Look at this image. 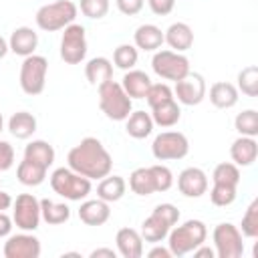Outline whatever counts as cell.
I'll list each match as a JSON object with an SVG mask.
<instances>
[{
	"mask_svg": "<svg viewBox=\"0 0 258 258\" xmlns=\"http://www.w3.org/2000/svg\"><path fill=\"white\" fill-rule=\"evenodd\" d=\"M69 167L89 179H103L113 169V157L97 137H85L67 155Z\"/></svg>",
	"mask_w": 258,
	"mask_h": 258,
	"instance_id": "obj_1",
	"label": "cell"
},
{
	"mask_svg": "<svg viewBox=\"0 0 258 258\" xmlns=\"http://www.w3.org/2000/svg\"><path fill=\"white\" fill-rule=\"evenodd\" d=\"M208 238V228L202 220H187L167 234V248L171 250V256H185L194 252L200 244H204Z\"/></svg>",
	"mask_w": 258,
	"mask_h": 258,
	"instance_id": "obj_2",
	"label": "cell"
},
{
	"mask_svg": "<svg viewBox=\"0 0 258 258\" xmlns=\"http://www.w3.org/2000/svg\"><path fill=\"white\" fill-rule=\"evenodd\" d=\"M177 220H179V210L173 204H159V206H155L151 216L143 220L139 234L145 242L159 244L167 238L169 230L177 224Z\"/></svg>",
	"mask_w": 258,
	"mask_h": 258,
	"instance_id": "obj_3",
	"label": "cell"
},
{
	"mask_svg": "<svg viewBox=\"0 0 258 258\" xmlns=\"http://www.w3.org/2000/svg\"><path fill=\"white\" fill-rule=\"evenodd\" d=\"M97 89H99V107L105 113V117L113 121H125L133 111V99L123 91L121 83H115L111 79L99 85Z\"/></svg>",
	"mask_w": 258,
	"mask_h": 258,
	"instance_id": "obj_4",
	"label": "cell"
},
{
	"mask_svg": "<svg viewBox=\"0 0 258 258\" xmlns=\"http://www.w3.org/2000/svg\"><path fill=\"white\" fill-rule=\"evenodd\" d=\"M77 4L71 2V0H56V2H50V4H44L36 10V26L44 32H56V30H62L67 28L69 24L75 22L77 18Z\"/></svg>",
	"mask_w": 258,
	"mask_h": 258,
	"instance_id": "obj_5",
	"label": "cell"
},
{
	"mask_svg": "<svg viewBox=\"0 0 258 258\" xmlns=\"http://www.w3.org/2000/svg\"><path fill=\"white\" fill-rule=\"evenodd\" d=\"M50 187L54 189V194H58L60 198L69 200V202H81L87 200V196L91 194V179L73 171L71 167H58L50 173Z\"/></svg>",
	"mask_w": 258,
	"mask_h": 258,
	"instance_id": "obj_6",
	"label": "cell"
},
{
	"mask_svg": "<svg viewBox=\"0 0 258 258\" xmlns=\"http://www.w3.org/2000/svg\"><path fill=\"white\" fill-rule=\"evenodd\" d=\"M46 73H48V60L42 54L24 56L20 64V89L30 97L40 95L46 85Z\"/></svg>",
	"mask_w": 258,
	"mask_h": 258,
	"instance_id": "obj_7",
	"label": "cell"
},
{
	"mask_svg": "<svg viewBox=\"0 0 258 258\" xmlns=\"http://www.w3.org/2000/svg\"><path fill=\"white\" fill-rule=\"evenodd\" d=\"M153 73L163 81H179L189 73V58L175 50H155L151 58Z\"/></svg>",
	"mask_w": 258,
	"mask_h": 258,
	"instance_id": "obj_8",
	"label": "cell"
},
{
	"mask_svg": "<svg viewBox=\"0 0 258 258\" xmlns=\"http://www.w3.org/2000/svg\"><path fill=\"white\" fill-rule=\"evenodd\" d=\"M189 151V141L179 131H163L151 143V153L157 161H177Z\"/></svg>",
	"mask_w": 258,
	"mask_h": 258,
	"instance_id": "obj_9",
	"label": "cell"
},
{
	"mask_svg": "<svg viewBox=\"0 0 258 258\" xmlns=\"http://www.w3.org/2000/svg\"><path fill=\"white\" fill-rule=\"evenodd\" d=\"M214 240V252L218 258H240L244 254V242L242 232L238 226L230 222H222L212 232Z\"/></svg>",
	"mask_w": 258,
	"mask_h": 258,
	"instance_id": "obj_10",
	"label": "cell"
},
{
	"mask_svg": "<svg viewBox=\"0 0 258 258\" xmlns=\"http://www.w3.org/2000/svg\"><path fill=\"white\" fill-rule=\"evenodd\" d=\"M40 200L32 194H20L12 202V222L22 232H34L40 224Z\"/></svg>",
	"mask_w": 258,
	"mask_h": 258,
	"instance_id": "obj_11",
	"label": "cell"
},
{
	"mask_svg": "<svg viewBox=\"0 0 258 258\" xmlns=\"http://www.w3.org/2000/svg\"><path fill=\"white\" fill-rule=\"evenodd\" d=\"M62 38H60V58L67 64H79L87 56V34L85 26L81 24H69L62 28Z\"/></svg>",
	"mask_w": 258,
	"mask_h": 258,
	"instance_id": "obj_12",
	"label": "cell"
},
{
	"mask_svg": "<svg viewBox=\"0 0 258 258\" xmlns=\"http://www.w3.org/2000/svg\"><path fill=\"white\" fill-rule=\"evenodd\" d=\"M206 81L202 75L198 73H187L183 79L175 81V89H173V95L177 97V101L181 105H187V107H194V105H200L204 99H206Z\"/></svg>",
	"mask_w": 258,
	"mask_h": 258,
	"instance_id": "obj_13",
	"label": "cell"
},
{
	"mask_svg": "<svg viewBox=\"0 0 258 258\" xmlns=\"http://www.w3.org/2000/svg\"><path fill=\"white\" fill-rule=\"evenodd\" d=\"M6 258H38L40 256V240L28 232L8 236L4 244Z\"/></svg>",
	"mask_w": 258,
	"mask_h": 258,
	"instance_id": "obj_14",
	"label": "cell"
},
{
	"mask_svg": "<svg viewBox=\"0 0 258 258\" xmlns=\"http://www.w3.org/2000/svg\"><path fill=\"white\" fill-rule=\"evenodd\" d=\"M177 189L185 198H202L208 191V175L200 167H185L177 175Z\"/></svg>",
	"mask_w": 258,
	"mask_h": 258,
	"instance_id": "obj_15",
	"label": "cell"
},
{
	"mask_svg": "<svg viewBox=\"0 0 258 258\" xmlns=\"http://www.w3.org/2000/svg\"><path fill=\"white\" fill-rule=\"evenodd\" d=\"M38 46V34L30 26H18L12 30L8 38V48L18 56H30L34 54Z\"/></svg>",
	"mask_w": 258,
	"mask_h": 258,
	"instance_id": "obj_16",
	"label": "cell"
},
{
	"mask_svg": "<svg viewBox=\"0 0 258 258\" xmlns=\"http://www.w3.org/2000/svg\"><path fill=\"white\" fill-rule=\"evenodd\" d=\"M230 157H232V163H236L238 167L252 165L256 161V157H258V141H256V137L240 135L230 145Z\"/></svg>",
	"mask_w": 258,
	"mask_h": 258,
	"instance_id": "obj_17",
	"label": "cell"
},
{
	"mask_svg": "<svg viewBox=\"0 0 258 258\" xmlns=\"http://www.w3.org/2000/svg\"><path fill=\"white\" fill-rule=\"evenodd\" d=\"M111 218V208L103 200H85L79 208V220L87 226H103Z\"/></svg>",
	"mask_w": 258,
	"mask_h": 258,
	"instance_id": "obj_18",
	"label": "cell"
},
{
	"mask_svg": "<svg viewBox=\"0 0 258 258\" xmlns=\"http://www.w3.org/2000/svg\"><path fill=\"white\" fill-rule=\"evenodd\" d=\"M163 40L169 44L171 50L175 52H185L194 44V30L185 22H173L169 28L163 32Z\"/></svg>",
	"mask_w": 258,
	"mask_h": 258,
	"instance_id": "obj_19",
	"label": "cell"
},
{
	"mask_svg": "<svg viewBox=\"0 0 258 258\" xmlns=\"http://www.w3.org/2000/svg\"><path fill=\"white\" fill-rule=\"evenodd\" d=\"M117 252L123 258H141L143 256V238L133 228H121L115 236Z\"/></svg>",
	"mask_w": 258,
	"mask_h": 258,
	"instance_id": "obj_20",
	"label": "cell"
},
{
	"mask_svg": "<svg viewBox=\"0 0 258 258\" xmlns=\"http://www.w3.org/2000/svg\"><path fill=\"white\" fill-rule=\"evenodd\" d=\"M133 42H135V48H139V50L155 52L165 42L163 40V30L155 24H141L133 34Z\"/></svg>",
	"mask_w": 258,
	"mask_h": 258,
	"instance_id": "obj_21",
	"label": "cell"
},
{
	"mask_svg": "<svg viewBox=\"0 0 258 258\" xmlns=\"http://www.w3.org/2000/svg\"><path fill=\"white\" fill-rule=\"evenodd\" d=\"M240 91L228 81H218L210 87V103L218 109H232L238 103Z\"/></svg>",
	"mask_w": 258,
	"mask_h": 258,
	"instance_id": "obj_22",
	"label": "cell"
},
{
	"mask_svg": "<svg viewBox=\"0 0 258 258\" xmlns=\"http://www.w3.org/2000/svg\"><path fill=\"white\" fill-rule=\"evenodd\" d=\"M149 85H151L149 75L143 73V71H137V69L125 71L123 81H121L123 91H125L131 99H145V93H147Z\"/></svg>",
	"mask_w": 258,
	"mask_h": 258,
	"instance_id": "obj_23",
	"label": "cell"
},
{
	"mask_svg": "<svg viewBox=\"0 0 258 258\" xmlns=\"http://www.w3.org/2000/svg\"><path fill=\"white\" fill-rule=\"evenodd\" d=\"M85 77L93 87H99L113 79V64L107 56H95L85 64Z\"/></svg>",
	"mask_w": 258,
	"mask_h": 258,
	"instance_id": "obj_24",
	"label": "cell"
},
{
	"mask_svg": "<svg viewBox=\"0 0 258 258\" xmlns=\"http://www.w3.org/2000/svg\"><path fill=\"white\" fill-rule=\"evenodd\" d=\"M127 191V183L121 175H105L99 185H97V198L111 204V202H119Z\"/></svg>",
	"mask_w": 258,
	"mask_h": 258,
	"instance_id": "obj_25",
	"label": "cell"
},
{
	"mask_svg": "<svg viewBox=\"0 0 258 258\" xmlns=\"http://www.w3.org/2000/svg\"><path fill=\"white\" fill-rule=\"evenodd\" d=\"M125 131L133 139H145L153 131V119L145 111H131L125 119Z\"/></svg>",
	"mask_w": 258,
	"mask_h": 258,
	"instance_id": "obj_26",
	"label": "cell"
},
{
	"mask_svg": "<svg viewBox=\"0 0 258 258\" xmlns=\"http://www.w3.org/2000/svg\"><path fill=\"white\" fill-rule=\"evenodd\" d=\"M149 115H151V119H153V125H159V127L167 129V127L177 125V121H179V117H181V109H179V105H177L175 99H169V101H165V103L153 107Z\"/></svg>",
	"mask_w": 258,
	"mask_h": 258,
	"instance_id": "obj_27",
	"label": "cell"
},
{
	"mask_svg": "<svg viewBox=\"0 0 258 258\" xmlns=\"http://www.w3.org/2000/svg\"><path fill=\"white\" fill-rule=\"evenodd\" d=\"M24 159H30L48 169L54 163V147L44 139H34L24 147Z\"/></svg>",
	"mask_w": 258,
	"mask_h": 258,
	"instance_id": "obj_28",
	"label": "cell"
},
{
	"mask_svg": "<svg viewBox=\"0 0 258 258\" xmlns=\"http://www.w3.org/2000/svg\"><path fill=\"white\" fill-rule=\"evenodd\" d=\"M129 187L133 194L137 196H151L157 191V183H155V175L151 171V167H137L131 171L129 175Z\"/></svg>",
	"mask_w": 258,
	"mask_h": 258,
	"instance_id": "obj_29",
	"label": "cell"
},
{
	"mask_svg": "<svg viewBox=\"0 0 258 258\" xmlns=\"http://www.w3.org/2000/svg\"><path fill=\"white\" fill-rule=\"evenodd\" d=\"M8 131L16 139H28L36 131V117L28 111H16L8 119Z\"/></svg>",
	"mask_w": 258,
	"mask_h": 258,
	"instance_id": "obj_30",
	"label": "cell"
},
{
	"mask_svg": "<svg viewBox=\"0 0 258 258\" xmlns=\"http://www.w3.org/2000/svg\"><path fill=\"white\" fill-rule=\"evenodd\" d=\"M46 171H48L46 167H42V165L30 161V159H22V161L18 163V167H16V177H18V181H20L22 185L36 187V185H40V183L44 181Z\"/></svg>",
	"mask_w": 258,
	"mask_h": 258,
	"instance_id": "obj_31",
	"label": "cell"
},
{
	"mask_svg": "<svg viewBox=\"0 0 258 258\" xmlns=\"http://www.w3.org/2000/svg\"><path fill=\"white\" fill-rule=\"evenodd\" d=\"M40 216L50 226H60L71 218V208L67 204H56L48 198L40 200Z\"/></svg>",
	"mask_w": 258,
	"mask_h": 258,
	"instance_id": "obj_32",
	"label": "cell"
},
{
	"mask_svg": "<svg viewBox=\"0 0 258 258\" xmlns=\"http://www.w3.org/2000/svg\"><path fill=\"white\" fill-rule=\"evenodd\" d=\"M236 89L242 91V95H246V97L258 95V67L256 64H248L238 73Z\"/></svg>",
	"mask_w": 258,
	"mask_h": 258,
	"instance_id": "obj_33",
	"label": "cell"
},
{
	"mask_svg": "<svg viewBox=\"0 0 258 258\" xmlns=\"http://www.w3.org/2000/svg\"><path fill=\"white\" fill-rule=\"evenodd\" d=\"M139 52L135 48V44H119L113 50V64L121 71H131L137 64Z\"/></svg>",
	"mask_w": 258,
	"mask_h": 258,
	"instance_id": "obj_34",
	"label": "cell"
},
{
	"mask_svg": "<svg viewBox=\"0 0 258 258\" xmlns=\"http://www.w3.org/2000/svg\"><path fill=\"white\" fill-rule=\"evenodd\" d=\"M234 127L240 135L256 137L258 135V113L254 109H246V111L238 113L234 119Z\"/></svg>",
	"mask_w": 258,
	"mask_h": 258,
	"instance_id": "obj_35",
	"label": "cell"
},
{
	"mask_svg": "<svg viewBox=\"0 0 258 258\" xmlns=\"http://www.w3.org/2000/svg\"><path fill=\"white\" fill-rule=\"evenodd\" d=\"M212 181H214V183H230V185H238V183H240V167H238L236 163H230V161L218 163V165L214 167Z\"/></svg>",
	"mask_w": 258,
	"mask_h": 258,
	"instance_id": "obj_36",
	"label": "cell"
},
{
	"mask_svg": "<svg viewBox=\"0 0 258 258\" xmlns=\"http://www.w3.org/2000/svg\"><path fill=\"white\" fill-rule=\"evenodd\" d=\"M236 191L238 185H230V183H214V187L210 189V200L214 206L218 208H226L232 206L236 200Z\"/></svg>",
	"mask_w": 258,
	"mask_h": 258,
	"instance_id": "obj_37",
	"label": "cell"
},
{
	"mask_svg": "<svg viewBox=\"0 0 258 258\" xmlns=\"http://www.w3.org/2000/svg\"><path fill=\"white\" fill-rule=\"evenodd\" d=\"M240 226H242L240 228L242 236H246V238H258V198H254L250 202V206L246 208Z\"/></svg>",
	"mask_w": 258,
	"mask_h": 258,
	"instance_id": "obj_38",
	"label": "cell"
},
{
	"mask_svg": "<svg viewBox=\"0 0 258 258\" xmlns=\"http://www.w3.org/2000/svg\"><path fill=\"white\" fill-rule=\"evenodd\" d=\"M169 99H173V89L167 83H151L147 93H145V101H147V105L151 109L161 105V103H165V101H169Z\"/></svg>",
	"mask_w": 258,
	"mask_h": 258,
	"instance_id": "obj_39",
	"label": "cell"
},
{
	"mask_svg": "<svg viewBox=\"0 0 258 258\" xmlns=\"http://www.w3.org/2000/svg\"><path fill=\"white\" fill-rule=\"evenodd\" d=\"M79 8H81L83 16L93 18V20H99V18L107 16V12H109V0H81L79 2Z\"/></svg>",
	"mask_w": 258,
	"mask_h": 258,
	"instance_id": "obj_40",
	"label": "cell"
},
{
	"mask_svg": "<svg viewBox=\"0 0 258 258\" xmlns=\"http://www.w3.org/2000/svg\"><path fill=\"white\" fill-rule=\"evenodd\" d=\"M153 175H155V183H157V191H167L171 185H173V173L167 165H161V163H155V165H149Z\"/></svg>",
	"mask_w": 258,
	"mask_h": 258,
	"instance_id": "obj_41",
	"label": "cell"
},
{
	"mask_svg": "<svg viewBox=\"0 0 258 258\" xmlns=\"http://www.w3.org/2000/svg\"><path fill=\"white\" fill-rule=\"evenodd\" d=\"M14 165V147L8 141L0 139V171H6Z\"/></svg>",
	"mask_w": 258,
	"mask_h": 258,
	"instance_id": "obj_42",
	"label": "cell"
},
{
	"mask_svg": "<svg viewBox=\"0 0 258 258\" xmlns=\"http://www.w3.org/2000/svg\"><path fill=\"white\" fill-rule=\"evenodd\" d=\"M115 4H117V8H119L121 14H125V16H135V14L141 12L145 0H115Z\"/></svg>",
	"mask_w": 258,
	"mask_h": 258,
	"instance_id": "obj_43",
	"label": "cell"
},
{
	"mask_svg": "<svg viewBox=\"0 0 258 258\" xmlns=\"http://www.w3.org/2000/svg\"><path fill=\"white\" fill-rule=\"evenodd\" d=\"M147 4L155 16H167L175 8V0H147Z\"/></svg>",
	"mask_w": 258,
	"mask_h": 258,
	"instance_id": "obj_44",
	"label": "cell"
},
{
	"mask_svg": "<svg viewBox=\"0 0 258 258\" xmlns=\"http://www.w3.org/2000/svg\"><path fill=\"white\" fill-rule=\"evenodd\" d=\"M12 218L8 216V214H4V212H0V238H6V236H10V232H12Z\"/></svg>",
	"mask_w": 258,
	"mask_h": 258,
	"instance_id": "obj_45",
	"label": "cell"
},
{
	"mask_svg": "<svg viewBox=\"0 0 258 258\" xmlns=\"http://www.w3.org/2000/svg\"><path fill=\"white\" fill-rule=\"evenodd\" d=\"M149 258H171V250L169 248H163V246H155L147 252Z\"/></svg>",
	"mask_w": 258,
	"mask_h": 258,
	"instance_id": "obj_46",
	"label": "cell"
},
{
	"mask_svg": "<svg viewBox=\"0 0 258 258\" xmlns=\"http://www.w3.org/2000/svg\"><path fill=\"white\" fill-rule=\"evenodd\" d=\"M194 256H196V258H214V256H216V252H214L210 246L200 244V246L194 250Z\"/></svg>",
	"mask_w": 258,
	"mask_h": 258,
	"instance_id": "obj_47",
	"label": "cell"
},
{
	"mask_svg": "<svg viewBox=\"0 0 258 258\" xmlns=\"http://www.w3.org/2000/svg\"><path fill=\"white\" fill-rule=\"evenodd\" d=\"M101 256H107V258H115L117 252L113 248H97L91 252V258H101Z\"/></svg>",
	"mask_w": 258,
	"mask_h": 258,
	"instance_id": "obj_48",
	"label": "cell"
},
{
	"mask_svg": "<svg viewBox=\"0 0 258 258\" xmlns=\"http://www.w3.org/2000/svg\"><path fill=\"white\" fill-rule=\"evenodd\" d=\"M10 206H12V198H10V194H6V191L0 189V212L8 210Z\"/></svg>",
	"mask_w": 258,
	"mask_h": 258,
	"instance_id": "obj_49",
	"label": "cell"
},
{
	"mask_svg": "<svg viewBox=\"0 0 258 258\" xmlns=\"http://www.w3.org/2000/svg\"><path fill=\"white\" fill-rule=\"evenodd\" d=\"M10 48H8V40L6 38H2L0 36V58H4L6 56V52H8Z\"/></svg>",
	"mask_w": 258,
	"mask_h": 258,
	"instance_id": "obj_50",
	"label": "cell"
},
{
	"mask_svg": "<svg viewBox=\"0 0 258 258\" xmlns=\"http://www.w3.org/2000/svg\"><path fill=\"white\" fill-rule=\"evenodd\" d=\"M2 129H4V117H2V113H0V133H2Z\"/></svg>",
	"mask_w": 258,
	"mask_h": 258,
	"instance_id": "obj_51",
	"label": "cell"
}]
</instances>
